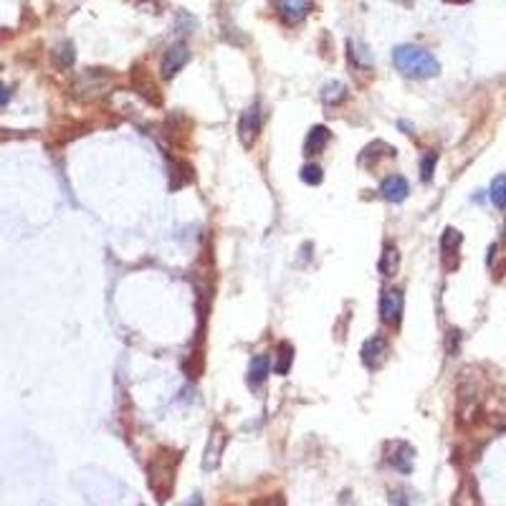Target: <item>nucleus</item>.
I'll return each mask as SVG.
<instances>
[{
	"label": "nucleus",
	"mask_w": 506,
	"mask_h": 506,
	"mask_svg": "<svg viewBox=\"0 0 506 506\" xmlns=\"http://www.w3.org/2000/svg\"><path fill=\"white\" fill-rule=\"evenodd\" d=\"M392 61H395L400 74L410 78H430L438 76V71H441V63H438V59L430 51H425L421 46H408V43L395 48Z\"/></svg>",
	"instance_id": "f257e3e1"
},
{
	"label": "nucleus",
	"mask_w": 506,
	"mask_h": 506,
	"mask_svg": "<svg viewBox=\"0 0 506 506\" xmlns=\"http://www.w3.org/2000/svg\"><path fill=\"white\" fill-rule=\"evenodd\" d=\"M178 463H180V453H170V451H160L147 463V486L160 504H162L165 498H170L172 486H175Z\"/></svg>",
	"instance_id": "f03ea898"
},
{
	"label": "nucleus",
	"mask_w": 506,
	"mask_h": 506,
	"mask_svg": "<svg viewBox=\"0 0 506 506\" xmlns=\"http://www.w3.org/2000/svg\"><path fill=\"white\" fill-rule=\"evenodd\" d=\"M226 445H228V430L220 423H215L211 436H208V443H205V453H202V468L205 471H215L220 466Z\"/></svg>",
	"instance_id": "7ed1b4c3"
},
{
	"label": "nucleus",
	"mask_w": 506,
	"mask_h": 506,
	"mask_svg": "<svg viewBox=\"0 0 506 506\" xmlns=\"http://www.w3.org/2000/svg\"><path fill=\"white\" fill-rule=\"evenodd\" d=\"M403 309H405V296L403 288L388 286L380 296V319L390 327H397L400 319H403Z\"/></svg>",
	"instance_id": "20e7f679"
},
{
	"label": "nucleus",
	"mask_w": 506,
	"mask_h": 506,
	"mask_svg": "<svg viewBox=\"0 0 506 506\" xmlns=\"http://www.w3.org/2000/svg\"><path fill=\"white\" fill-rule=\"evenodd\" d=\"M362 365L367 367V370H380L385 362H388L390 357V342L385 335H372L370 339H367L365 344H362Z\"/></svg>",
	"instance_id": "39448f33"
},
{
	"label": "nucleus",
	"mask_w": 506,
	"mask_h": 506,
	"mask_svg": "<svg viewBox=\"0 0 506 506\" xmlns=\"http://www.w3.org/2000/svg\"><path fill=\"white\" fill-rule=\"evenodd\" d=\"M261 125H264V112H261L258 104L249 107V109L241 114V119H238V137H241V142L246 147H251V145L258 140Z\"/></svg>",
	"instance_id": "423d86ee"
},
{
	"label": "nucleus",
	"mask_w": 506,
	"mask_h": 506,
	"mask_svg": "<svg viewBox=\"0 0 506 506\" xmlns=\"http://www.w3.org/2000/svg\"><path fill=\"white\" fill-rule=\"evenodd\" d=\"M187 61H190V48H187V43L178 41V43H172V46L165 51L160 71H162L165 78H175L180 71H182V66H185Z\"/></svg>",
	"instance_id": "0eeeda50"
},
{
	"label": "nucleus",
	"mask_w": 506,
	"mask_h": 506,
	"mask_svg": "<svg viewBox=\"0 0 506 506\" xmlns=\"http://www.w3.org/2000/svg\"><path fill=\"white\" fill-rule=\"evenodd\" d=\"M385 458L400 474H410L415 461V448L410 443H405V441H392V443H388V456Z\"/></svg>",
	"instance_id": "6e6552de"
},
{
	"label": "nucleus",
	"mask_w": 506,
	"mask_h": 506,
	"mask_svg": "<svg viewBox=\"0 0 506 506\" xmlns=\"http://www.w3.org/2000/svg\"><path fill=\"white\" fill-rule=\"evenodd\" d=\"M312 10V0H276V13L286 25L302 23Z\"/></svg>",
	"instance_id": "1a4fd4ad"
},
{
	"label": "nucleus",
	"mask_w": 506,
	"mask_h": 506,
	"mask_svg": "<svg viewBox=\"0 0 506 506\" xmlns=\"http://www.w3.org/2000/svg\"><path fill=\"white\" fill-rule=\"evenodd\" d=\"M408 193H410V185H408V180H405L403 175H390V178L382 180L380 195L385 198V200L400 202V200L408 198Z\"/></svg>",
	"instance_id": "9d476101"
},
{
	"label": "nucleus",
	"mask_w": 506,
	"mask_h": 506,
	"mask_svg": "<svg viewBox=\"0 0 506 506\" xmlns=\"http://www.w3.org/2000/svg\"><path fill=\"white\" fill-rule=\"evenodd\" d=\"M327 142H329V129L327 127H312L309 129V134H306V140H304V155L306 157H317L324 152V147H327Z\"/></svg>",
	"instance_id": "9b49d317"
},
{
	"label": "nucleus",
	"mask_w": 506,
	"mask_h": 506,
	"mask_svg": "<svg viewBox=\"0 0 506 506\" xmlns=\"http://www.w3.org/2000/svg\"><path fill=\"white\" fill-rule=\"evenodd\" d=\"M273 370V359L268 357V355H253V359H251V367H249V385L251 388H258L261 382H266V377H268V372Z\"/></svg>",
	"instance_id": "f8f14e48"
},
{
	"label": "nucleus",
	"mask_w": 506,
	"mask_h": 506,
	"mask_svg": "<svg viewBox=\"0 0 506 506\" xmlns=\"http://www.w3.org/2000/svg\"><path fill=\"white\" fill-rule=\"evenodd\" d=\"M132 89L137 94H142L145 99L149 101V104H160V92H157V86L149 81V76H142V71L140 69H134L132 74Z\"/></svg>",
	"instance_id": "ddd939ff"
},
{
	"label": "nucleus",
	"mask_w": 506,
	"mask_h": 506,
	"mask_svg": "<svg viewBox=\"0 0 506 506\" xmlns=\"http://www.w3.org/2000/svg\"><path fill=\"white\" fill-rule=\"evenodd\" d=\"M170 187L172 190H178V187L187 185V182H193V170H190V165L182 162V160H170Z\"/></svg>",
	"instance_id": "4468645a"
},
{
	"label": "nucleus",
	"mask_w": 506,
	"mask_h": 506,
	"mask_svg": "<svg viewBox=\"0 0 506 506\" xmlns=\"http://www.w3.org/2000/svg\"><path fill=\"white\" fill-rule=\"evenodd\" d=\"M380 157H385V160H388V157H395V147H392V145H388V142H372V145H367L365 147V152H362V157H359V162L362 165H375L377 162V160H380Z\"/></svg>",
	"instance_id": "2eb2a0df"
},
{
	"label": "nucleus",
	"mask_w": 506,
	"mask_h": 506,
	"mask_svg": "<svg viewBox=\"0 0 506 506\" xmlns=\"http://www.w3.org/2000/svg\"><path fill=\"white\" fill-rule=\"evenodd\" d=\"M397 268H400V253H397V246L395 243H388V246L382 249V256H380V273L382 276H395Z\"/></svg>",
	"instance_id": "dca6fc26"
},
{
	"label": "nucleus",
	"mask_w": 506,
	"mask_h": 506,
	"mask_svg": "<svg viewBox=\"0 0 506 506\" xmlns=\"http://www.w3.org/2000/svg\"><path fill=\"white\" fill-rule=\"evenodd\" d=\"M461 243H463V235H461L456 228H445L443 235H441V251H443L445 261H448V256H453L456 261H458Z\"/></svg>",
	"instance_id": "f3484780"
},
{
	"label": "nucleus",
	"mask_w": 506,
	"mask_h": 506,
	"mask_svg": "<svg viewBox=\"0 0 506 506\" xmlns=\"http://www.w3.org/2000/svg\"><path fill=\"white\" fill-rule=\"evenodd\" d=\"M321 99H324V104H329V107L342 104V101L347 99V86H344L342 81H329V84H324V89H321Z\"/></svg>",
	"instance_id": "a211bd4d"
},
{
	"label": "nucleus",
	"mask_w": 506,
	"mask_h": 506,
	"mask_svg": "<svg viewBox=\"0 0 506 506\" xmlns=\"http://www.w3.org/2000/svg\"><path fill=\"white\" fill-rule=\"evenodd\" d=\"M291 365H294V347H291L288 342H281L279 350H276V362H273V370H276L279 375H288Z\"/></svg>",
	"instance_id": "6ab92c4d"
},
{
	"label": "nucleus",
	"mask_w": 506,
	"mask_h": 506,
	"mask_svg": "<svg viewBox=\"0 0 506 506\" xmlns=\"http://www.w3.org/2000/svg\"><path fill=\"white\" fill-rule=\"evenodd\" d=\"M489 198L494 205H498V208H504L506 205V175H498V178H494V182H491V190H489Z\"/></svg>",
	"instance_id": "aec40b11"
},
{
	"label": "nucleus",
	"mask_w": 506,
	"mask_h": 506,
	"mask_svg": "<svg viewBox=\"0 0 506 506\" xmlns=\"http://www.w3.org/2000/svg\"><path fill=\"white\" fill-rule=\"evenodd\" d=\"M74 59H76V54H74V46H71V43H61V46H56V51H54V61L59 63L61 69L71 66V63H74Z\"/></svg>",
	"instance_id": "412c9836"
},
{
	"label": "nucleus",
	"mask_w": 506,
	"mask_h": 506,
	"mask_svg": "<svg viewBox=\"0 0 506 506\" xmlns=\"http://www.w3.org/2000/svg\"><path fill=\"white\" fill-rule=\"evenodd\" d=\"M453 506H476V496H474V486L468 481H463V486L458 489L456 498H453Z\"/></svg>",
	"instance_id": "4be33fe9"
},
{
	"label": "nucleus",
	"mask_w": 506,
	"mask_h": 506,
	"mask_svg": "<svg viewBox=\"0 0 506 506\" xmlns=\"http://www.w3.org/2000/svg\"><path fill=\"white\" fill-rule=\"evenodd\" d=\"M436 162H438V152H425L421 160V178L428 182L433 180V172H436Z\"/></svg>",
	"instance_id": "5701e85b"
},
{
	"label": "nucleus",
	"mask_w": 506,
	"mask_h": 506,
	"mask_svg": "<svg viewBox=\"0 0 506 506\" xmlns=\"http://www.w3.org/2000/svg\"><path fill=\"white\" fill-rule=\"evenodd\" d=\"M302 180L306 185H319L324 175H321V167L319 165H304L302 167Z\"/></svg>",
	"instance_id": "b1692460"
},
{
	"label": "nucleus",
	"mask_w": 506,
	"mask_h": 506,
	"mask_svg": "<svg viewBox=\"0 0 506 506\" xmlns=\"http://www.w3.org/2000/svg\"><path fill=\"white\" fill-rule=\"evenodd\" d=\"M200 370H202V357H200V355H193V357L185 362V372L190 375V377H198V375H200Z\"/></svg>",
	"instance_id": "393cba45"
},
{
	"label": "nucleus",
	"mask_w": 506,
	"mask_h": 506,
	"mask_svg": "<svg viewBox=\"0 0 506 506\" xmlns=\"http://www.w3.org/2000/svg\"><path fill=\"white\" fill-rule=\"evenodd\" d=\"M458 342H461V332H456V329L448 332V352H451V355L458 352Z\"/></svg>",
	"instance_id": "a878e982"
},
{
	"label": "nucleus",
	"mask_w": 506,
	"mask_h": 506,
	"mask_svg": "<svg viewBox=\"0 0 506 506\" xmlns=\"http://www.w3.org/2000/svg\"><path fill=\"white\" fill-rule=\"evenodd\" d=\"M390 504L392 506H408V501H405V491H390Z\"/></svg>",
	"instance_id": "bb28decb"
},
{
	"label": "nucleus",
	"mask_w": 506,
	"mask_h": 506,
	"mask_svg": "<svg viewBox=\"0 0 506 506\" xmlns=\"http://www.w3.org/2000/svg\"><path fill=\"white\" fill-rule=\"evenodd\" d=\"M258 506H286V501H284V496H268V498H264Z\"/></svg>",
	"instance_id": "cd10ccee"
},
{
	"label": "nucleus",
	"mask_w": 506,
	"mask_h": 506,
	"mask_svg": "<svg viewBox=\"0 0 506 506\" xmlns=\"http://www.w3.org/2000/svg\"><path fill=\"white\" fill-rule=\"evenodd\" d=\"M182 506H202V498L198 496V494H195V496L187 498V501H185V504H182Z\"/></svg>",
	"instance_id": "c85d7f7f"
},
{
	"label": "nucleus",
	"mask_w": 506,
	"mask_h": 506,
	"mask_svg": "<svg viewBox=\"0 0 506 506\" xmlns=\"http://www.w3.org/2000/svg\"><path fill=\"white\" fill-rule=\"evenodd\" d=\"M8 99H10V92L6 89V86H0V104H6Z\"/></svg>",
	"instance_id": "c756f323"
}]
</instances>
